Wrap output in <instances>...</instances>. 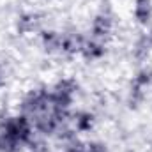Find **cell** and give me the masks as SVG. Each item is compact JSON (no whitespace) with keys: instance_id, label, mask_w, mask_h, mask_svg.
I'll return each mask as SVG.
<instances>
[{"instance_id":"cell-3","label":"cell","mask_w":152,"mask_h":152,"mask_svg":"<svg viewBox=\"0 0 152 152\" xmlns=\"http://www.w3.org/2000/svg\"><path fill=\"white\" fill-rule=\"evenodd\" d=\"M16 32L18 36H30V34H39L42 30V20L39 12H32V11H23L16 16L14 21Z\"/></svg>"},{"instance_id":"cell-7","label":"cell","mask_w":152,"mask_h":152,"mask_svg":"<svg viewBox=\"0 0 152 152\" xmlns=\"http://www.w3.org/2000/svg\"><path fill=\"white\" fill-rule=\"evenodd\" d=\"M37 36L42 50L48 55H62V30L42 28Z\"/></svg>"},{"instance_id":"cell-8","label":"cell","mask_w":152,"mask_h":152,"mask_svg":"<svg viewBox=\"0 0 152 152\" xmlns=\"http://www.w3.org/2000/svg\"><path fill=\"white\" fill-rule=\"evenodd\" d=\"M133 18L140 27L152 25V0H134L133 2Z\"/></svg>"},{"instance_id":"cell-2","label":"cell","mask_w":152,"mask_h":152,"mask_svg":"<svg viewBox=\"0 0 152 152\" xmlns=\"http://www.w3.org/2000/svg\"><path fill=\"white\" fill-rule=\"evenodd\" d=\"M115 18L113 12L110 7L106 9H101L99 12H96L90 20V25H88V37L97 39V41H103V42H110L115 36Z\"/></svg>"},{"instance_id":"cell-11","label":"cell","mask_w":152,"mask_h":152,"mask_svg":"<svg viewBox=\"0 0 152 152\" xmlns=\"http://www.w3.org/2000/svg\"><path fill=\"white\" fill-rule=\"evenodd\" d=\"M145 36H147V41H149V44H151V48H152V25L149 27V30H147Z\"/></svg>"},{"instance_id":"cell-12","label":"cell","mask_w":152,"mask_h":152,"mask_svg":"<svg viewBox=\"0 0 152 152\" xmlns=\"http://www.w3.org/2000/svg\"><path fill=\"white\" fill-rule=\"evenodd\" d=\"M4 85V76H2V73H0V87Z\"/></svg>"},{"instance_id":"cell-10","label":"cell","mask_w":152,"mask_h":152,"mask_svg":"<svg viewBox=\"0 0 152 152\" xmlns=\"http://www.w3.org/2000/svg\"><path fill=\"white\" fill-rule=\"evenodd\" d=\"M151 51H152V48L149 44V41H147V36L142 34L140 37L134 41V44H133V58L138 60V62H145L149 58Z\"/></svg>"},{"instance_id":"cell-1","label":"cell","mask_w":152,"mask_h":152,"mask_svg":"<svg viewBox=\"0 0 152 152\" xmlns=\"http://www.w3.org/2000/svg\"><path fill=\"white\" fill-rule=\"evenodd\" d=\"M32 122L21 113L0 117V152H27L36 140Z\"/></svg>"},{"instance_id":"cell-9","label":"cell","mask_w":152,"mask_h":152,"mask_svg":"<svg viewBox=\"0 0 152 152\" xmlns=\"http://www.w3.org/2000/svg\"><path fill=\"white\" fill-rule=\"evenodd\" d=\"M131 87H136V88H142V90L152 88V67L151 66H145V67L136 71V75L133 76V80H131Z\"/></svg>"},{"instance_id":"cell-6","label":"cell","mask_w":152,"mask_h":152,"mask_svg":"<svg viewBox=\"0 0 152 152\" xmlns=\"http://www.w3.org/2000/svg\"><path fill=\"white\" fill-rule=\"evenodd\" d=\"M69 126L78 134H87L96 127V115L88 110H73L69 115Z\"/></svg>"},{"instance_id":"cell-4","label":"cell","mask_w":152,"mask_h":152,"mask_svg":"<svg viewBox=\"0 0 152 152\" xmlns=\"http://www.w3.org/2000/svg\"><path fill=\"white\" fill-rule=\"evenodd\" d=\"M87 36L76 30H64L62 32V55L60 57H80L81 48L85 44Z\"/></svg>"},{"instance_id":"cell-5","label":"cell","mask_w":152,"mask_h":152,"mask_svg":"<svg viewBox=\"0 0 152 152\" xmlns=\"http://www.w3.org/2000/svg\"><path fill=\"white\" fill-rule=\"evenodd\" d=\"M106 55H108V42H103V41H97V39H92L87 36L85 44L81 48V53H80V57L85 62H99Z\"/></svg>"}]
</instances>
